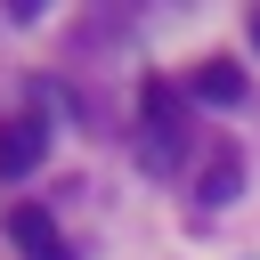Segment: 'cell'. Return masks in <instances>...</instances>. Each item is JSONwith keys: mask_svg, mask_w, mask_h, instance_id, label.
Segmentation results:
<instances>
[{"mask_svg": "<svg viewBox=\"0 0 260 260\" xmlns=\"http://www.w3.org/2000/svg\"><path fill=\"white\" fill-rule=\"evenodd\" d=\"M138 98H146L138 162H146V171H171V162H179V146H187V106H179V89H171V81H146Z\"/></svg>", "mask_w": 260, "mask_h": 260, "instance_id": "6da1fadb", "label": "cell"}, {"mask_svg": "<svg viewBox=\"0 0 260 260\" xmlns=\"http://www.w3.org/2000/svg\"><path fill=\"white\" fill-rule=\"evenodd\" d=\"M41 154H49V130H41V122H8V130H0V179L41 171Z\"/></svg>", "mask_w": 260, "mask_h": 260, "instance_id": "7a4b0ae2", "label": "cell"}, {"mask_svg": "<svg viewBox=\"0 0 260 260\" xmlns=\"http://www.w3.org/2000/svg\"><path fill=\"white\" fill-rule=\"evenodd\" d=\"M49 260H65V252H49Z\"/></svg>", "mask_w": 260, "mask_h": 260, "instance_id": "52a82bcc", "label": "cell"}, {"mask_svg": "<svg viewBox=\"0 0 260 260\" xmlns=\"http://www.w3.org/2000/svg\"><path fill=\"white\" fill-rule=\"evenodd\" d=\"M187 98H203V106H244V73H236L228 57H203L195 81H187Z\"/></svg>", "mask_w": 260, "mask_h": 260, "instance_id": "3957f363", "label": "cell"}, {"mask_svg": "<svg viewBox=\"0 0 260 260\" xmlns=\"http://www.w3.org/2000/svg\"><path fill=\"white\" fill-rule=\"evenodd\" d=\"M252 49H260V8H252Z\"/></svg>", "mask_w": 260, "mask_h": 260, "instance_id": "8992f818", "label": "cell"}, {"mask_svg": "<svg viewBox=\"0 0 260 260\" xmlns=\"http://www.w3.org/2000/svg\"><path fill=\"white\" fill-rule=\"evenodd\" d=\"M236 195H244V162L236 154H211L203 179H195V203H236Z\"/></svg>", "mask_w": 260, "mask_h": 260, "instance_id": "5b68a950", "label": "cell"}, {"mask_svg": "<svg viewBox=\"0 0 260 260\" xmlns=\"http://www.w3.org/2000/svg\"><path fill=\"white\" fill-rule=\"evenodd\" d=\"M8 236L24 244V260H49V252H65V244H57V219H49L41 203H16V211H8Z\"/></svg>", "mask_w": 260, "mask_h": 260, "instance_id": "277c9868", "label": "cell"}]
</instances>
